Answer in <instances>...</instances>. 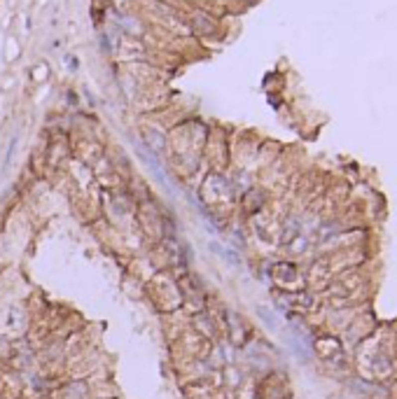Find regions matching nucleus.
I'll return each mask as SVG.
<instances>
[{
    "label": "nucleus",
    "mask_w": 397,
    "mask_h": 399,
    "mask_svg": "<svg viewBox=\"0 0 397 399\" xmlns=\"http://www.w3.org/2000/svg\"><path fill=\"white\" fill-rule=\"evenodd\" d=\"M198 199L201 206L210 213V222H222V213L236 203V189L231 184V177H227L222 170H210L198 184Z\"/></svg>",
    "instance_id": "nucleus-1"
},
{
    "label": "nucleus",
    "mask_w": 397,
    "mask_h": 399,
    "mask_svg": "<svg viewBox=\"0 0 397 399\" xmlns=\"http://www.w3.org/2000/svg\"><path fill=\"white\" fill-rule=\"evenodd\" d=\"M145 292L152 306L159 311L161 315H168L183 308V294H180V287H178V276L173 269H159L154 271L152 276L145 280Z\"/></svg>",
    "instance_id": "nucleus-2"
},
{
    "label": "nucleus",
    "mask_w": 397,
    "mask_h": 399,
    "mask_svg": "<svg viewBox=\"0 0 397 399\" xmlns=\"http://www.w3.org/2000/svg\"><path fill=\"white\" fill-rule=\"evenodd\" d=\"M23 378L7 364H0V399H23Z\"/></svg>",
    "instance_id": "nucleus-3"
},
{
    "label": "nucleus",
    "mask_w": 397,
    "mask_h": 399,
    "mask_svg": "<svg viewBox=\"0 0 397 399\" xmlns=\"http://www.w3.org/2000/svg\"><path fill=\"white\" fill-rule=\"evenodd\" d=\"M210 250H213V252L217 254V257H222V259H224V261H229V264H238V261H241V257H238V252H234L231 247H224V245H220L217 240H213V243H210Z\"/></svg>",
    "instance_id": "nucleus-4"
},
{
    "label": "nucleus",
    "mask_w": 397,
    "mask_h": 399,
    "mask_svg": "<svg viewBox=\"0 0 397 399\" xmlns=\"http://www.w3.org/2000/svg\"><path fill=\"white\" fill-rule=\"evenodd\" d=\"M16 145H19V136H12V140H9V145H7V152H5V159H2V168H7L9 163H12L14 152H16Z\"/></svg>",
    "instance_id": "nucleus-5"
}]
</instances>
